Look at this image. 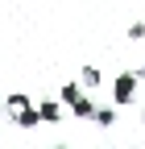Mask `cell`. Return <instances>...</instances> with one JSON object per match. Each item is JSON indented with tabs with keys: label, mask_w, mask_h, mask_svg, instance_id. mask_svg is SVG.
<instances>
[{
	"label": "cell",
	"mask_w": 145,
	"mask_h": 149,
	"mask_svg": "<svg viewBox=\"0 0 145 149\" xmlns=\"http://www.w3.org/2000/svg\"><path fill=\"white\" fill-rule=\"evenodd\" d=\"M129 37H133V42H137V37H145V25H141V21H133V25H129Z\"/></svg>",
	"instance_id": "obj_8"
},
{
	"label": "cell",
	"mask_w": 145,
	"mask_h": 149,
	"mask_svg": "<svg viewBox=\"0 0 145 149\" xmlns=\"http://www.w3.org/2000/svg\"><path fill=\"white\" fill-rule=\"evenodd\" d=\"M38 116H42V124H58L62 120V104L58 100H38Z\"/></svg>",
	"instance_id": "obj_3"
},
{
	"label": "cell",
	"mask_w": 145,
	"mask_h": 149,
	"mask_svg": "<svg viewBox=\"0 0 145 149\" xmlns=\"http://www.w3.org/2000/svg\"><path fill=\"white\" fill-rule=\"evenodd\" d=\"M112 120H116V108H100V112H96V124H104V128H108Z\"/></svg>",
	"instance_id": "obj_6"
},
{
	"label": "cell",
	"mask_w": 145,
	"mask_h": 149,
	"mask_svg": "<svg viewBox=\"0 0 145 149\" xmlns=\"http://www.w3.org/2000/svg\"><path fill=\"white\" fill-rule=\"evenodd\" d=\"M83 100V87L79 83H62V91H58V104H66V108H75Z\"/></svg>",
	"instance_id": "obj_4"
},
{
	"label": "cell",
	"mask_w": 145,
	"mask_h": 149,
	"mask_svg": "<svg viewBox=\"0 0 145 149\" xmlns=\"http://www.w3.org/2000/svg\"><path fill=\"white\" fill-rule=\"evenodd\" d=\"M137 74L133 70H120L116 79H112V100H116V108H124V104H133V95H137Z\"/></svg>",
	"instance_id": "obj_2"
},
{
	"label": "cell",
	"mask_w": 145,
	"mask_h": 149,
	"mask_svg": "<svg viewBox=\"0 0 145 149\" xmlns=\"http://www.w3.org/2000/svg\"><path fill=\"white\" fill-rule=\"evenodd\" d=\"M4 108H8V116L21 124V128H38V124H42V116H38V100L21 95V91H13V95L4 100Z\"/></svg>",
	"instance_id": "obj_1"
},
{
	"label": "cell",
	"mask_w": 145,
	"mask_h": 149,
	"mask_svg": "<svg viewBox=\"0 0 145 149\" xmlns=\"http://www.w3.org/2000/svg\"><path fill=\"white\" fill-rule=\"evenodd\" d=\"M83 83H87V87H100V70H96V66H83Z\"/></svg>",
	"instance_id": "obj_7"
},
{
	"label": "cell",
	"mask_w": 145,
	"mask_h": 149,
	"mask_svg": "<svg viewBox=\"0 0 145 149\" xmlns=\"http://www.w3.org/2000/svg\"><path fill=\"white\" fill-rule=\"evenodd\" d=\"M70 112H75V116H79V120H96V112H100V108H96L91 100H87V95H83V100H79L75 108H70Z\"/></svg>",
	"instance_id": "obj_5"
}]
</instances>
